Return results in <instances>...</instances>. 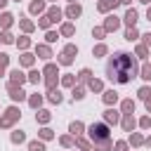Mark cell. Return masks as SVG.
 I'll return each mask as SVG.
<instances>
[{
	"instance_id": "cell-1",
	"label": "cell",
	"mask_w": 151,
	"mask_h": 151,
	"mask_svg": "<svg viewBox=\"0 0 151 151\" xmlns=\"http://www.w3.org/2000/svg\"><path fill=\"white\" fill-rule=\"evenodd\" d=\"M137 76H139V66H137L134 57L127 54V52H116L109 59V64H106V78L111 83L125 85V83H130Z\"/></svg>"
},
{
	"instance_id": "cell-2",
	"label": "cell",
	"mask_w": 151,
	"mask_h": 151,
	"mask_svg": "<svg viewBox=\"0 0 151 151\" xmlns=\"http://www.w3.org/2000/svg\"><path fill=\"white\" fill-rule=\"evenodd\" d=\"M90 139L94 142L97 151H111L113 149V142L109 137V125L106 123H92L90 125Z\"/></svg>"
},
{
	"instance_id": "cell-3",
	"label": "cell",
	"mask_w": 151,
	"mask_h": 151,
	"mask_svg": "<svg viewBox=\"0 0 151 151\" xmlns=\"http://www.w3.org/2000/svg\"><path fill=\"white\" fill-rule=\"evenodd\" d=\"M19 116H21L19 109H17V106H9V109L5 111V116L0 118V127H12V123L19 120Z\"/></svg>"
},
{
	"instance_id": "cell-4",
	"label": "cell",
	"mask_w": 151,
	"mask_h": 151,
	"mask_svg": "<svg viewBox=\"0 0 151 151\" xmlns=\"http://www.w3.org/2000/svg\"><path fill=\"white\" fill-rule=\"evenodd\" d=\"M78 54V47L76 45H66L64 47V52L59 54V64H64V66H68L71 61H73V57Z\"/></svg>"
},
{
	"instance_id": "cell-5",
	"label": "cell",
	"mask_w": 151,
	"mask_h": 151,
	"mask_svg": "<svg viewBox=\"0 0 151 151\" xmlns=\"http://www.w3.org/2000/svg\"><path fill=\"white\" fill-rule=\"evenodd\" d=\"M7 92H9V97H12L14 101H24V99H26V92L21 90V85L9 83V85H7Z\"/></svg>"
},
{
	"instance_id": "cell-6",
	"label": "cell",
	"mask_w": 151,
	"mask_h": 151,
	"mask_svg": "<svg viewBox=\"0 0 151 151\" xmlns=\"http://www.w3.org/2000/svg\"><path fill=\"white\" fill-rule=\"evenodd\" d=\"M118 120H120V116H118L116 109H106V111H104V123H106V125H116Z\"/></svg>"
},
{
	"instance_id": "cell-7",
	"label": "cell",
	"mask_w": 151,
	"mask_h": 151,
	"mask_svg": "<svg viewBox=\"0 0 151 151\" xmlns=\"http://www.w3.org/2000/svg\"><path fill=\"white\" fill-rule=\"evenodd\" d=\"M118 26H120V19H118L116 14H109L106 21H104V31H116Z\"/></svg>"
},
{
	"instance_id": "cell-8",
	"label": "cell",
	"mask_w": 151,
	"mask_h": 151,
	"mask_svg": "<svg viewBox=\"0 0 151 151\" xmlns=\"http://www.w3.org/2000/svg\"><path fill=\"white\" fill-rule=\"evenodd\" d=\"M26 80H28V78H26V76H24L19 68H14V71L9 73V83H14V85H24Z\"/></svg>"
},
{
	"instance_id": "cell-9",
	"label": "cell",
	"mask_w": 151,
	"mask_h": 151,
	"mask_svg": "<svg viewBox=\"0 0 151 151\" xmlns=\"http://www.w3.org/2000/svg\"><path fill=\"white\" fill-rule=\"evenodd\" d=\"M134 125H137L134 116H132V113H125V118H123V130H125V132H132Z\"/></svg>"
},
{
	"instance_id": "cell-10",
	"label": "cell",
	"mask_w": 151,
	"mask_h": 151,
	"mask_svg": "<svg viewBox=\"0 0 151 151\" xmlns=\"http://www.w3.org/2000/svg\"><path fill=\"white\" fill-rule=\"evenodd\" d=\"M80 12H83V9H80V5H78V2H71V5H68V9H66V17H68V19H78V17H80Z\"/></svg>"
},
{
	"instance_id": "cell-11",
	"label": "cell",
	"mask_w": 151,
	"mask_h": 151,
	"mask_svg": "<svg viewBox=\"0 0 151 151\" xmlns=\"http://www.w3.org/2000/svg\"><path fill=\"white\" fill-rule=\"evenodd\" d=\"M116 5H120L118 0H99V12H109V9H116Z\"/></svg>"
},
{
	"instance_id": "cell-12",
	"label": "cell",
	"mask_w": 151,
	"mask_h": 151,
	"mask_svg": "<svg viewBox=\"0 0 151 151\" xmlns=\"http://www.w3.org/2000/svg\"><path fill=\"white\" fill-rule=\"evenodd\" d=\"M125 24H127L130 28H132V26L137 24V9H132V7H130V9L125 12Z\"/></svg>"
},
{
	"instance_id": "cell-13",
	"label": "cell",
	"mask_w": 151,
	"mask_h": 151,
	"mask_svg": "<svg viewBox=\"0 0 151 151\" xmlns=\"http://www.w3.org/2000/svg\"><path fill=\"white\" fill-rule=\"evenodd\" d=\"M68 130H71L73 137H80V134H83V123H80V120H73V123L68 125Z\"/></svg>"
},
{
	"instance_id": "cell-14",
	"label": "cell",
	"mask_w": 151,
	"mask_h": 151,
	"mask_svg": "<svg viewBox=\"0 0 151 151\" xmlns=\"http://www.w3.org/2000/svg\"><path fill=\"white\" fill-rule=\"evenodd\" d=\"M47 99H50L52 104H59V101H61L64 97H61V92H59V90H54V87H52V90L47 92Z\"/></svg>"
},
{
	"instance_id": "cell-15",
	"label": "cell",
	"mask_w": 151,
	"mask_h": 151,
	"mask_svg": "<svg viewBox=\"0 0 151 151\" xmlns=\"http://www.w3.org/2000/svg\"><path fill=\"white\" fill-rule=\"evenodd\" d=\"M104 101H106V104H116V101H118V92H116V90H106V92H104Z\"/></svg>"
},
{
	"instance_id": "cell-16",
	"label": "cell",
	"mask_w": 151,
	"mask_h": 151,
	"mask_svg": "<svg viewBox=\"0 0 151 151\" xmlns=\"http://www.w3.org/2000/svg\"><path fill=\"white\" fill-rule=\"evenodd\" d=\"M12 21H14V17H12L9 12H5V14L0 17V26H2V28H9V26H12Z\"/></svg>"
},
{
	"instance_id": "cell-17",
	"label": "cell",
	"mask_w": 151,
	"mask_h": 151,
	"mask_svg": "<svg viewBox=\"0 0 151 151\" xmlns=\"http://www.w3.org/2000/svg\"><path fill=\"white\" fill-rule=\"evenodd\" d=\"M45 9V2L42 0H35V2H31V14H40Z\"/></svg>"
},
{
	"instance_id": "cell-18",
	"label": "cell",
	"mask_w": 151,
	"mask_h": 151,
	"mask_svg": "<svg viewBox=\"0 0 151 151\" xmlns=\"http://www.w3.org/2000/svg\"><path fill=\"white\" fill-rule=\"evenodd\" d=\"M35 52H38L42 59H50V57H52V52H50V47H47V45H38V47H35Z\"/></svg>"
},
{
	"instance_id": "cell-19",
	"label": "cell",
	"mask_w": 151,
	"mask_h": 151,
	"mask_svg": "<svg viewBox=\"0 0 151 151\" xmlns=\"http://www.w3.org/2000/svg\"><path fill=\"white\" fill-rule=\"evenodd\" d=\"M50 118H52V116H50V111H45V109H40V111L35 113V120H38V123H47Z\"/></svg>"
},
{
	"instance_id": "cell-20",
	"label": "cell",
	"mask_w": 151,
	"mask_h": 151,
	"mask_svg": "<svg viewBox=\"0 0 151 151\" xmlns=\"http://www.w3.org/2000/svg\"><path fill=\"white\" fill-rule=\"evenodd\" d=\"M87 87H90L92 92H101V90H104V85H101V80H87Z\"/></svg>"
},
{
	"instance_id": "cell-21",
	"label": "cell",
	"mask_w": 151,
	"mask_h": 151,
	"mask_svg": "<svg viewBox=\"0 0 151 151\" xmlns=\"http://www.w3.org/2000/svg\"><path fill=\"white\" fill-rule=\"evenodd\" d=\"M120 109H123V113H132V111H134V101H132V99H125V101L120 104Z\"/></svg>"
},
{
	"instance_id": "cell-22",
	"label": "cell",
	"mask_w": 151,
	"mask_h": 151,
	"mask_svg": "<svg viewBox=\"0 0 151 151\" xmlns=\"http://www.w3.org/2000/svg\"><path fill=\"white\" fill-rule=\"evenodd\" d=\"M12 142H14V144H21V142H26V134H24L21 130H14V132H12Z\"/></svg>"
},
{
	"instance_id": "cell-23",
	"label": "cell",
	"mask_w": 151,
	"mask_h": 151,
	"mask_svg": "<svg viewBox=\"0 0 151 151\" xmlns=\"http://www.w3.org/2000/svg\"><path fill=\"white\" fill-rule=\"evenodd\" d=\"M47 17H50V21H59V19H61V9H57V7H52V9L47 12Z\"/></svg>"
},
{
	"instance_id": "cell-24",
	"label": "cell",
	"mask_w": 151,
	"mask_h": 151,
	"mask_svg": "<svg viewBox=\"0 0 151 151\" xmlns=\"http://www.w3.org/2000/svg\"><path fill=\"white\" fill-rule=\"evenodd\" d=\"M28 104H31L33 109H38V106L42 104V97H40V94H31V97H28Z\"/></svg>"
},
{
	"instance_id": "cell-25",
	"label": "cell",
	"mask_w": 151,
	"mask_h": 151,
	"mask_svg": "<svg viewBox=\"0 0 151 151\" xmlns=\"http://www.w3.org/2000/svg\"><path fill=\"white\" fill-rule=\"evenodd\" d=\"M76 144H78V149H80V151H90V142H87V139L76 137Z\"/></svg>"
},
{
	"instance_id": "cell-26",
	"label": "cell",
	"mask_w": 151,
	"mask_h": 151,
	"mask_svg": "<svg viewBox=\"0 0 151 151\" xmlns=\"http://www.w3.org/2000/svg\"><path fill=\"white\" fill-rule=\"evenodd\" d=\"M139 76H142L144 80H151V64H144L142 71H139Z\"/></svg>"
},
{
	"instance_id": "cell-27",
	"label": "cell",
	"mask_w": 151,
	"mask_h": 151,
	"mask_svg": "<svg viewBox=\"0 0 151 151\" xmlns=\"http://www.w3.org/2000/svg\"><path fill=\"white\" fill-rule=\"evenodd\" d=\"M28 151H45V144L38 142V139L35 142H28Z\"/></svg>"
},
{
	"instance_id": "cell-28",
	"label": "cell",
	"mask_w": 151,
	"mask_h": 151,
	"mask_svg": "<svg viewBox=\"0 0 151 151\" xmlns=\"http://www.w3.org/2000/svg\"><path fill=\"white\" fill-rule=\"evenodd\" d=\"M90 76H92V71H90V68H83V71L78 73V80H80V83H87Z\"/></svg>"
},
{
	"instance_id": "cell-29",
	"label": "cell",
	"mask_w": 151,
	"mask_h": 151,
	"mask_svg": "<svg viewBox=\"0 0 151 151\" xmlns=\"http://www.w3.org/2000/svg\"><path fill=\"white\" fill-rule=\"evenodd\" d=\"M125 38H127L130 42H132V40H137V38H139V33H137V28H134V26H132V28H127V33H125Z\"/></svg>"
},
{
	"instance_id": "cell-30",
	"label": "cell",
	"mask_w": 151,
	"mask_h": 151,
	"mask_svg": "<svg viewBox=\"0 0 151 151\" xmlns=\"http://www.w3.org/2000/svg\"><path fill=\"white\" fill-rule=\"evenodd\" d=\"M21 66H33V54H21Z\"/></svg>"
},
{
	"instance_id": "cell-31",
	"label": "cell",
	"mask_w": 151,
	"mask_h": 151,
	"mask_svg": "<svg viewBox=\"0 0 151 151\" xmlns=\"http://www.w3.org/2000/svg\"><path fill=\"white\" fill-rule=\"evenodd\" d=\"M130 142H132L134 146H142V144H144V137H142V134H137V132H132V137H130Z\"/></svg>"
},
{
	"instance_id": "cell-32",
	"label": "cell",
	"mask_w": 151,
	"mask_h": 151,
	"mask_svg": "<svg viewBox=\"0 0 151 151\" xmlns=\"http://www.w3.org/2000/svg\"><path fill=\"white\" fill-rule=\"evenodd\" d=\"M21 28H24L26 33H31V31H33L35 26H33V21H28V19H21Z\"/></svg>"
},
{
	"instance_id": "cell-33",
	"label": "cell",
	"mask_w": 151,
	"mask_h": 151,
	"mask_svg": "<svg viewBox=\"0 0 151 151\" xmlns=\"http://www.w3.org/2000/svg\"><path fill=\"white\" fill-rule=\"evenodd\" d=\"M0 40H2V42H7V45H9V42H14V35H12V33H9V31H2V35H0Z\"/></svg>"
},
{
	"instance_id": "cell-34",
	"label": "cell",
	"mask_w": 151,
	"mask_h": 151,
	"mask_svg": "<svg viewBox=\"0 0 151 151\" xmlns=\"http://www.w3.org/2000/svg\"><path fill=\"white\" fill-rule=\"evenodd\" d=\"M137 94H139V99H144V101H146V99L151 97V87H142V90H139Z\"/></svg>"
},
{
	"instance_id": "cell-35",
	"label": "cell",
	"mask_w": 151,
	"mask_h": 151,
	"mask_svg": "<svg viewBox=\"0 0 151 151\" xmlns=\"http://www.w3.org/2000/svg\"><path fill=\"white\" fill-rule=\"evenodd\" d=\"M52 137H54V132H52L50 127H42V130H40V139H52Z\"/></svg>"
},
{
	"instance_id": "cell-36",
	"label": "cell",
	"mask_w": 151,
	"mask_h": 151,
	"mask_svg": "<svg viewBox=\"0 0 151 151\" xmlns=\"http://www.w3.org/2000/svg\"><path fill=\"white\" fill-rule=\"evenodd\" d=\"M7 61H9V57H7V54H0V76L5 73V68H7Z\"/></svg>"
},
{
	"instance_id": "cell-37",
	"label": "cell",
	"mask_w": 151,
	"mask_h": 151,
	"mask_svg": "<svg viewBox=\"0 0 151 151\" xmlns=\"http://www.w3.org/2000/svg\"><path fill=\"white\" fill-rule=\"evenodd\" d=\"M61 35H73V24H64L61 26Z\"/></svg>"
},
{
	"instance_id": "cell-38",
	"label": "cell",
	"mask_w": 151,
	"mask_h": 151,
	"mask_svg": "<svg viewBox=\"0 0 151 151\" xmlns=\"http://www.w3.org/2000/svg\"><path fill=\"white\" fill-rule=\"evenodd\" d=\"M106 52H109V50H106V45H97V47H94V57H104Z\"/></svg>"
},
{
	"instance_id": "cell-39",
	"label": "cell",
	"mask_w": 151,
	"mask_h": 151,
	"mask_svg": "<svg viewBox=\"0 0 151 151\" xmlns=\"http://www.w3.org/2000/svg\"><path fill=\"white\" fill-rule=\"evenodd\" d=\"M42 73H45V76H57V66H54V64H47Z\"/></svg>"
},
{
	"instance_id": "cell-40",
	"label": "cell",
	"mask_w": 151,
	"mask_h": 151,
	"mask_svg": "<svg viewBox=\"0 0 151 151\" xmlns=\"http://www.w3.org/2000/svg\"><path fill=\"white\" fill-rule=\"evenodd\" d=\"M26 78H28L31 83H35V85H38V80H40V71H31V73H28Z\"/></svg>"
},
{
	"instance_id": "cell-41",
	"label": "cell",
	"mask_w": 151,
	"mask_h": 151,
	"mask_svg": "<svg viewBox=\"0 0 151 151\" xmlns=\"http://www.w3.org/2000/svg\"><path fill=\"white\" fill-rule=\"evenodd\" d=\"M57 38H59V35H57L54 31H47V33H45V40H47V42H57Z\"/></svg>"
},
{
	"instance_id": "cell-42",
	"label": "cell",
	"mask_w": 151,
	"mask_h": 151,
	"mask_svg": "<svg viewBox=\"0 0 151 151\" xmlns=\"http://www.w3.org/2000/svg\"><path fill=\"white\" fill-rule=\"evenodd\" d=\"M61 83H64L66 87H73V83H76V78H73V76H64V78H61Z\"/></svg>"
},
{
	"instance_id": "cell-43",
	"label": "cell",
	"mask_w": 151,
	"mask_h": 151,
	"mask_svg": "<svg viewBox=\"0 0 151 151\" xmlns=\"http://www.w3.org/2000/svg\"><path fill=\"white\" fill-rule=\"evenodd\" d=\"M85 97V90L83 87H73V99H83Z\"/></svg>"
},
{
	"instance_id": "cell-44",
	"label": "cell",
	"mask_w": 151,
	"mask_h": 151,
	"mask_svg": "<svg viewBox=\"0 0 151 151\" xmlns=\"http://www.w3.org/2000/svg\"><path fill=\"white\" fill-rule=\"evenodd\" d=\"M50 24H52V21H50V17H42V19H38V26H40V28H47Z\"/></svg>"
},
{
	"instance_id": "cell-45",
	"label": "cell",
	"mask_w": 151,
	"mask_h": 151,
	"mask_svg": "<svg viewBox=\"0 0 151 151\" xmlns=\"http://www.w3.org/2000/svg\"><path fill=\"white\" fill-rule=\"evenodd\" d=\"M17 45H19V47H21V50H26V47H28V45H31V40H28V38H26V35H24V38H19V42H17Z\"/></svg>"
},
{
	"instance_id": "cell-46",
	"label": "cell",
	"mask_w": 151,
	"mask_h": 151,
	"mask_svg": "<svg viewBox=\"0 0 151 151\" xmlns=\"http://www.w3.org/2000/svg\"><path fill=\"white\" fill-rule=\"evenodd\" d=\"M146 54H149V50H146V45H139V47H137V57H142V59H144Z\"/></svg>"
},
{
	"instance_id": "cell-47",
	"label": "cell",
	"mask_w": 151,
	"mask_h": 151,
	"mask_svg": "<svg viewBox=\"0 0 151 151\" xmlns=\"http://www.w3.org/2000/svg\"><path fill=\"white\" fill-rule=\"evenodd\" d=\"M113 151H127V144H125V142H116Z\"/></svg>"
},
{
	"instance_id": "cell-48",
	"label": "cell",
	"mask_w": 151,
	"mask_h": 151,
	"mask_svg": "<svg viewBox=\"0 0 151 151\" xmlns=\"http://www.w3.org/2000/svg\"><path fill=\"white\" fill-rule=\"evenodd\" d=\"M61 144H64V146H71V144H73V137H71V134L61 137Z\"/></svg>"
},
{
	"instance_id": "cell-49",
	"label": "cell",
	"mask_w": 151,
	"mask_h": 151,
	"mask_svg": "<svg viewBox=\"0 0 151 151\" xmlns=\"http://www.w3.org/2000/svg\"><path fill=\"white\" fill-rule=\"evenodd\" d=\"M104 33H106L104 28H94V31H92V35H94V38H104Z\"/></svg>"
},
{
	"instance_id": "cell-50",
	"label": "cell",
	"mask_w": 151,
	"mask_h": 151,
	"mask_svg": "<svg viewBox=\"0 0 151 151\" xmlns=\"http://www.w3.org/2000/svg\"><path fill=\"white\" fill-rule=\"evenodd\" d=\"M139 125H142V127H149V125H151V118H146V116H144V118L139 120Z\"/></svg>"
},
{
	"instance_id": "cell-51",
	"label": "cell",
	"mask_w": 151,
	"mask_h": 151,
	"mask_svg": "<svg viewBox=\"0 0 151 151\" xmlns=\"http://www.w3.org/2000/svg\"><path fill=\"white\" fill-rule=\"evenodd\" d=\"M144 42H146V45H151V33H146V35H144Z\"/></svg>"
},
{
	"instance_id": "cell-52",
	"label": "cell",
	"mask_w": 151,
	"mask_h": 151,
	"mask_svg": "<svg viewBox=\"0 0 151 151\" xmlns=\"http://www.w3.org/2000/svg\"><path fill=\"white\" fill-rule=\"evenodd\" d=\"M146 111H149V113H151V97H149V99H146Z\"/></svg>"
},
{
	"instance_id": "cell-53",
	"label": "cell",
	"mask_w": 151,
	"mask_h": 151,
	"mask_svg": "<svg viewBox=\"0 0 151 151\" xmlns=\"http://www.w3.org/2000/svg\"><path fill=\"white\" fill-rule=\"evenodd\" d=\"M118 2H120V5H130V0H118Z\"/></svg>"
},
{
	"instance_id": "cell-54",
	"label": "cell",
	"mask_w": 151,
	"mask_h": 151,
	"mask_svg": "<svg viewBox=\"0 0 151 151\" xmlns=\"http://www.w3.org/2000/svg\"><path fill=\"white\" fill-rule=\"evenodd\" d=\"M5 5H7V0H0V9H2V7H5Z\"/></svg>"
},
{
	"instance_id": "cell-55",
	"label": "cell",
	"mask_w": 151,
	"mask_h": 151,
	"mask_svg": "<svg viewBox=\"0 0 151 151\" xmlns=\"http://www.w3.org/2000/svg\"><path fill=\"white\" fill-rule=\"evenodd\" d=\"M146 19H149V21H151V7H149V12H146Z\"/></svg>"
},
{
	"instance_id": "cell-56",
	"label": "cell",
	"mask_w": 151,
	"mask_h": 151,
	"mask_svg": "<svg viewBox=\"0 0 151 151\" xmlns=\"http://www.w3.org/2000/svg\"><path fill=\"white\" fill-rule=\"evenodd\" d=\"M146 146H151V137H149V139H146Z\"/></svg>"
},
{
	"instance_id": "cell-57",
	"label": "cell",
	"mask_w": 151,
	"mask_h": 151,
	"mask_svg": "<svg viewBox=\"0 0 151 151\" xmlns=\"http://www.w3.org/2000/svg\"><path fill=\"white\" fill-rule=\"evenodd\" d=\"M139 2H151V0H139Z\"/></svg>"
},
{
	"instance_id": "cell-58",
	"label": "cell",
	"mask_w": 151,
	"mask_h": 151,
	"mask_svg": "<svg viewBox=\"0 0 151 151\" xmlns=\"http://www.w3.org/2000/svg\"><path fill=\"white\" fill-rule=\"evenodd\" d=\"M71 2H76V0H71Z\"/></svg>"
},
{
	"instance_id": "cell-59",
	"label": "cell",
	"mask_w": 151,
	"mask_h": 151,
	"mask_svg": "<svg viewBox=\"0 0 151 151\" xmlns=\"http://www.w3.org/2000/svg\"><path fill=\"white\" fill-rule=\"evenodd\" d=\"M17 2H19V0H17Z\"/></svg>"
}]
</instances>
